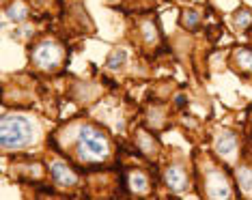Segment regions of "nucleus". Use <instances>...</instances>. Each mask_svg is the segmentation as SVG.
I'll return each mask as SVG.
<instances>
[{
    "mask_svg": "<svg viewBox=\"0 0 252 200\" xmlns=\"http://www.w3.org/2000/svg\"><path fill=\"white\" fill-rule=\"evenodd\" d=\"M205 196L207 198H231V185L226 176L218 170H211L205 176Z\"/></svg>",
    "mask_w": 252,
    "mask_h": 200,
    "instance_id": "obj_4",
    "label": "nucleus"
},
{
    "mask_svg": "<svg viewBox=\"0 0 252 200\" xmlns=\"http://www.w3.org/2000/svg\"><path fill=\"white\" fill-rule=\"evenodd\" d=\"M78 155L84 162H104L110 153V142L93 125H80L76 134Z\"/></svg>",
    "mask_w": 252,
    "mask_h": 200,
    "instance_id": "obj_2",
    "label": "nucleus"
},
{
    "mask_svg": "<svg viewBox=\"0 0 252 200\" xmlns=\"http://www.w3.org/2000/svg\"><path fill=\"white\" fill-rule=\"evenodd\" d=\"M140 32H142V39H145L147 43H158L159 39V32H158V26L153 24L151 20H145L140 24Z\"/></svg>",
    "mask_w": 252,
    "mask_h": 200,
    "instance_id": "obj_14",
    "label": "nucleus"
},
{
    "mask_svg": "<svg viewBox=\"0 0 252 200\" xmlns=\"http://www.w3.org/2000/svg\"><path fill=\"white\" fill-rule=\"evenodd\" d=\"M50 176L59 187H73L78 183V174L65 162H54L50 166Z\"/></svg>",
    "mask_w": 252,
    "mask_h": 200,
    "instance_id": "obj_7",
    "label": "nucleus"
},
{
    "mask_svg": "<svg viewBox=\"0 0 252 200\" xmlns=\"http://www.w3.org/2000/svg\"><path fill=\"white\" fill-rule=\"evenodd\" d=\"M233 67L237 71L246 73V76H252V50L250 48H237L233 50Z\"/></svg>",
    "mask_w": 252,
    "mask_h": 200,
    "instance_id": "obj_8",
    "label": "nucleus"
},
{
    "mask_svg": "<svg viewBox=\"0 0 252 200\" xmlns=\"http://www.w3.org/2000/svg\"><path fill=\"white\" fill-rule=\"evenodd\" d=\"M127 187L138 196H147L149 194V176L142 170H131L127 172Z\"/></svg>",
    "mask_w": 252,
    "mask_h": 200,
    "instance_id": "obj_9",
    "label": "nucleus"
},
{
    "mask_svg": "<svg viewBox=\"0 0 252 200\" xmlns=\"http://www.w3.org/2000/svg\"><path fill=\"white\" fill-rule=\"evenodd\" d=\"M181 26L188 28V30H198L200 26V13L196 9H186L181 13Z\"/></svg>",
    "mask_w": 252,
    "mask_h": 200,
    "instance_id": "obj_13",
    "label": "nucleus"
},
{
    "mask_svg": "<svg viewBox=\"0 0 252 200\" xmlns=\"http://www.w3.org/2000/svg\"><path fill=\"white\" fill-rule=\"evenodd\" d=\"M214 148H216V153L222 159H226V162H233L235 155H237V136H235L233 131H228V129H222L220 134L216 136Z\"/></svg>",
    "mask_w": 252,
    "mask_h": 200,
    "instance_id": "obj_5",
    "label": "nucleus"
},
{
    "mask_svg": "<svg viewBox=\"0 0 252 200\" xmlns=\"http://www.w3.org/2000/svg\"><path fill=\"white\" fill-rule=\"evenodd\" d=\"M235 181H237V187L244 194V198H252V168L250 166H239L235 170Z\"/></svg>",
    "mask_w": 252,
    "mask_h": 200,
    "instance_id": "obj_10",
    "label": "nucleus"
},
{
    "mask_svg": "<svg viewBox=\"0 0 252 200\" xmlns=\"http://www.w3.org/2000/svg\"><path fill=\"white\" fill-rule=\"evenodd\" d=\"M31 60L37 69H43V71H50V69H56L63 60V48L56 41H41L32 48V54H31Z\"/></svg>",
    "mask_w": 252,
    "mask_h": 200,
    "instance_id": "obj_3",
    "label": "nucleus"
},
{
    "mask_svg": "<svg viewBox=\"0 0 252 200\" xmlns=\"http://www.w3.org/2000/svg\"><path fill=\"white\" fill-rule=\"evenodd\" d=\"M31 35H32V28L31 26H24V28H20V30L13 32V39H20V41H22L24 37H31Z\"/></svg>",
    "mask_w": 252,
    "mask_h": 200,
    "instance_id": "obj_17",
    "label": "nucleus"
},
{
    "mask_svg": "<svg viewBox=\"0 0 252 200\" xmlns=\"http://www.w3.org/2000/svg\"><path fill=\"white\" fill-rule=\"evenodd\" d=\"M125 62H127V52L121 48V50H114V52L108 56L106 65H108V69H121Z\"/></svg>",
    "mask_w": 252,
    "mask_h": 200,
    "instance_id": "obj_15",
    "label": "nucleus"
},
{
    "mask_svg": "<svg viewBox=\"0 0 252 200\" xmlns=\"http://www.w3.org/2000/svg\"><path fill=\"white\" fill-rule=\"evenodd\" d=\"M233 20H235V26H237L239 30H248V28L252 26V13H250L248 9H239V11H235Z\"/></svg>",
    "mask_w": 252,
    "mask_h": 200,
    "instance_id": "obj_16",
    "label": "nucleus"
},
{
    "mask_svg": "<svg viewBox=\"0 0 252 200\" xmlns=\"http://www.w3.org/2000/svg\"><path fill=\"white\" fill-rule=\"evenodd\" d=\"M136 146L140 148L145 155H156L158 153V144H156V138H153L151 134H147L145 129H138L136 131Z\"/></svg>",
    "mask_w": 252,
    "mask_h": 200,
    "instance_id": "obj_11",
    "label": "nucleus"
},
{
    "mask_svg": "<svg viewBox=\"0 0 252 200\" xmlns=\"http://www.w3.org/2000/svg\"><path fill=\"white\" fill-rule=\"evenodd\" d=\"M32 140H35V125L26 114H4L0 123V144L4 151H22Z\"/></svg>",
    "mask_w": 252,
    "mask_h": 200,
    "instance_id": "obj_1",
    "label": "nucleus"
},
{
    "mask_svg": "<svg viewBox=\"0 0 252 200\" xmlns=\"http://www.w3.org/2000/svg\"><path fill=\"white\" fill-rule=\"evenodd\" d=\"M164 181L166 185H168V190H173L177 194H183L188 190V183H190V179H188V172L186 168L179 164L175 166H168V168L164 170Z\"/></svg>",
    "mask_w": 252,
    "mask_h": 200,
    "instance_id": "obj_6",
    "label": "nucleus"
},
{
    "mask_svg": "<svg viewBox=\"0 0 252 200\" xmlns=\"http://www.w3.org/2000/svg\"><path fill=\"white\" fill-rule=\"evenodd\" d=\"M7 18L13 22V24H22L28 18V7L24 0H13V2L7 7Z\"/></svg>",
    "mask_w": 252,
    "mask_h": 200,
    "instance_id": "obj_12",
    "label": "nucleus"
}]
</instances>
